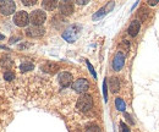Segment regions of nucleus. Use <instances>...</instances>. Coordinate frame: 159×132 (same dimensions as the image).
<instances>
[{
    "label": "nucleus",
    "instance_id": "12",
    "mask_svg": "<svg viewBox=\"0 0 159 132\" xmlns=\"http://www.w3.org/2000/svg\"><path fill=\"white\" fill-rule=\"evenodd\" d=\"M42 70L47 73H55L58 70H59V65L56 62H51V61H48L45 64L42 65Z\"/></svg>",
    "mask_w": 159,
    "mask_h": 132
},
{
    "label": "nucleus",
    "instance_id": "17",
    "mask_svg": "<svg viewBox=\"0 0 159 132\" xmlns=\"http://www.w3.org/2000/svg\"><path fill=\"white\" fill-rule=\"evenodd\" d=\"M33 67H34V65H33L32 62L27 61V62H23V64L20 66V70H21L22 72H26V71H31V70H33Z\"/></svg>",
    "mask_w": 159,
    "mask_h": 132
},
{
    "label": "nucleus",
    "instance_id": "20",
    "mask_svg": "<svg viewBox=\"0 0 159 132\" xmlns=\"http://www.w3.org/2000/svg\"><path fill=\"white\" fill-rule=\"evenodd\" d=\"M103 96H104V100H108V90H107V80L103 82Z\"/></svg>",
    "mask_w": 159,
    "mask_h": 132
},
{
    "label": "nucleus",
    "instance_id": "22",
    "mask_svg": "<svg viewBox=\"0 0 159 132\" xmlns=\"http://www.w3.org/2000/svg\"><path fill=\"white\" fill-rule=\"evenodd\" d=\"M120 132H130V128L129 126L125 124V122H120Z\"/></svg>",
    "mask_w": 159,
    "mask_h": 132
},
{
    "label": "nucleus",
    "instance_id": "9",
    "mask_svg": "<svg viewBox=\"0 0 159 132\" xmlns=\"http://www.w3.org/2000/svg\"><path fill=\"white\" fill-rule=\"evenodd\" d=\"M58 6H59L60 12L65 16H69L74 12V4L70 1H61Z\"/></svg>",
    "mask_w": 159,
    "mask_h": 132
},
{
    "label": "nucleus",
    "instance_id": "5",
    "mask_svg": "<svg viewBox=\"0 0 159 132\" xmlns=\"http://www.w3.org/2000/svg\"><path fill=\"white\" fill-rule=\"evenodd\" d=\"M89 88V83L86 78H78L72 83V89L77 93H86Z\"/></svg>",
    "mask_w": 159,
    "mask_h": 132
},
{
    "label": "nucleus",
    "instance_id": "10",
    "mask_svg": "<svg viewBox=\"0 0 159 132\" xmlns=\"http://www.w3.org/2000/svg\"><path fill=\"white\" fill-rule=\"evenodd\" d=\"M26 34H27L28 37H41L44 34V28L41 27V26H31V27H28L27 30H26Z\"/></svg>",
    "mask_w": 159,
    "mask_h": 132
},
{
    "label": "nucleus",
    "instance_id": "16",
    "mask_svg": "<svg viewBox=\"0 0 159 132\" xmlns=\"http://www.w3.org/2000/svg\"><path fill=\"white\" fill-rule=\"evenodd\" d=\"M115 107H116L117 110L125 111V109H126V104H125L124 99H123V98H116V99H115Z\"/></svg>",
    "mask_w": 159,
    "mask_h": 132
},
{
    "label": "nucleus",
    "instance_id": "3",
    "mask_svg": "<svg viewBox=\"0 0 159 132\" xmlns=\"http://www.w3.org/2000/svg\"><path fill=\"white\" fill-rule=\"evenodd\" d=\"M78 34H80V26L74 24V26H70L69 28L65 30V32L62 33V38L65 41H68L69 43H74L77 39Z\"/></svg>",
    "mask_w": 159,
    "mask_h": 132
},
{
    "label": "nucleus",
    "instance_id": "2",
    "mask_svg": "<svg viewBox=\"0 0 159 132\" xmlns=\"http://www.w3.org/2000/svg\"><path fill=\"white\" fill-rule=\"evenodd\" d=\"M47 20V14L43 10H34L30 15V22L32 26H42Z\"/></svg>",
    "mask_w": 159,
    "mask_h": 132
},
{
    "label": "nucleus",
    "instance_id": "8",
    "mask_svg": "<svg viewBox=\"0 0 159 132\" xmlns=\"http://www.w3.org/2000/svg\"><path fill=\"white\" fill-rule=\"evenodd\" d=\"M72 75L70 73V72H66V71H64V72H61L60 75H59V83H60V86L61 87H64V88H66V87H69L71 83H72Z\"/></svg>",
    "mask_w": 159,
    "mask_h": 132
},
{
    "label": "nucleus",
    "instance_id": "1",
    "mask_svg": "<svg viewBox=\"0 0 159 132\" xmlns=\"http://www.w3.org/2000/svg\"><path fill=\"white\" fill-rule=\"evenodd\" d=\"M76 108L80 111H88L93 108V99L88 94H82L76 103Z\"/></svg>",
    "mask_w": 159,
    "mask_h": 132
},
{
    "label": "nucleus",
    "instance_id": "19",
    "mask_svg": "<svg viewBox=\"0 0 159 132\" xmlns=\"http://www.w3.org/2000/svg\"><path fill=\"white\" fill-rule=\"evenodd\" d=\"M86 132H102V130H100L97 125H91V126L87 127Z\"/></svg>",
    "mask_w": 159,
    "mask_h": 132
},
{
    "label": "nucleus",
    "instance_id": "14",
    "mask_svg": "<svg viewBox=\"0 0 159 132\" xmlns=\"http://www.w3.org/2000/svg\"><path fill=\"white\" fill-rule=\"evenodd\" d=\"M113 6H114V3H109V4H108L107 6H105V7L100 9V10L97 12V14H94V15H93V20H98V19L103 17V16L108 12V10H109V9H113Z\"/></svg>",
    "mask_w": 159,
    "mask_h": 132
},
{
    "label": "nucleus",
    "instance_id": "23",
    "mask_svg": "<svg viewBox=\"0 0 159 132\" xmlns=\"http://www.w3.org/2000/svg\"><path fill=\"white\" fill-rule=\"evenodd\" d=\"M87 66H88V69H89V72L92 73V76H93L94 78H97V73H96V71H94V69H93V66L91 65V62H89V61H87Z\"/></svg>",
    "mask_w": 159,
    "mask_h": 132
},
{
    "label": "nucleus",
    "instance_id": "25",
    "mask_svg": "<svg viewBox=\"0 0 159 132\" xmlns=\"http://www.w3.org/2000/svg\"><path fill=\"white\" fill-rule=\"evenodd\" d=\"M148 4H149L151 6H154V5H157V4H158V0H149Z\"/></svg>",
    "mask_w": 159,
    "mask_h": 132
},
{
    "label": "nucleus",
    "instance_id": "15",
    "mask_svg": "<svg viewBox=\"0 0 159 132\" xmlns=\"http://www.w3.org/2000/svg\"><path fill=\"white\" fill-rule=\"evenodd\" d=\"M42 6L43 9H45L47 11H53L56 6H58V3L54 1V0H45V1L42 3Z\"/></svg>",
    "mask_w": 159,
    "mask_h": 132
},
{
    "label": "nucleus",
    "instance_id": "4",
    "mask_svg": "<svg viewBox=\"0 0 159 132\" xmlns=\"http://www.w3.org/2000/svg\"><path fill=\"white\" fill-rule=\"evenodd\" d=\"M30 22V15L26 11H19L14 16V23L19 27H26Z\"/></svg>",
    "mask_w": 159,
    "mask_h": 132
},
{
    "label": "nucleus",
    "instance_id": "13",
    "mask_svg": "<svg viewBox=\"0 0 159 132\" xmlns=\"http://www.w3.org/2000/svg\"><path fill=\"white\" fill-rule=\"evenodd\" d=\"M109 87H110L113 93H116V92L120 90V81H119V78L111 77L109 80Z\"/></svg>",
    "mask_w": 159,
    "mask_h": 132
},
{
    "label": "nucleus",
    "instance_id": "27",
    "mask_svg": "<svg viewBox=\"0 0 159 132\" xmlns=\"http://www.w3.org/2000/svg\"><path fill=\"white\" fill-rule=\"evenodd\" d=\"M0 39H4V36H1V34H0Z\"/></svg>",
    "mask_w": 159,
    "mask_h": 132
},
{
    "label": "nucleus",
    "instance_id": "24",
    "mask_svg": "<svg viewBox=\"0 0 159 132\" xmlns=\"http://www.w3.org/2000/svg\"><path fill=\"white\" fill-rule=\"evenodd\" d=\"M125 117H126V120H127V121H129V122H130L131 125H132V124H134V121H132V119H131V116H130V115H129L127 113H125Z\"/></svg>",
    "mask_w": 159,
    "mask_h": 132
},
{
    "label": "nucleus",
    "instance_id": "7",
    "mask_svg": "<svg viewBox=\"0 0 159 132\" xmlns=\"http://www.w3.org/2000/svg\"><path fill=\"white\" fill-rule=\"evenodd\" d=\"M15 9H16V5L14 1H4L0 4V11H1V14L5 16L14 14Z\"/></svg>",
    "mask_w": 159,
    "mask_h": 132
},
{
    "label": "nucleus",
    "instance_id": "6",
    "mask_svg": "<svg viewBox=\"0 0 159 132\" xmlns=\"http://www.w3.org/2000/svg\"><path fill=\"white\" fill-rule=\"evenodd\" d=\"M124 65H125V54L123 51H117L113 60V69L115 71H120L124 67Z\"/></svg>",
    "mask_w": 159,
    "mask_h": 132
},
{
    "label": "nucleus",
    "instance_id": "21",
    "mask_svg": "<svg viewBox=\"0 0 159 132\" xmlns=\"http://www.w3.org/2000/svg\"><path fill=\"white\" fill-rule=\"evenodd\" d=\"M22 4H23L25 6H33V5L37 4V1H36V0H23Z\"/></svg>",
    "mask_w": 159,
    "mask_h": 132
},
{
    "label": "nucleus",
    "instance_id": "18",
    "mask_svg": "<svg viewBox=\"0 0 159 132\" xmlns=\"http://www.w3.org/2000/svg\"><path fill=\"white\" fill-rule=\"evenodd\" d=\"M4 78H5L6 81H12L15 78V75H14V72H11V71H5Z\"/></svg>",
    "mask_w": 159,
    "mask_h": 132
},
{
    "label": "nucleus",
    "instance_id": "26",
    "mask_svg": "<svg viewBox=\"0 0 159 132\" xmlns=\"http://www.w3.org/2000/svg\"><path fill=\"white\" fill-rule=\"evenodd\" d=\"M77 4H80V5H85V4H87V1L86 0H78V1H76Z\"/></svg>",
    "mask_w": 159,
    "mask_h": 132
},
{
    "label": "nucleus",
    "instance_id": "11",
    "mask_svg": "<svg viewBox=\"0 0 159 132\" xmlns=\"http://www.w3.org/2000/svg\"><path fill=\"white\" fill-rule=\"evenodd\" d=\"M140 28H141L140 21H138V20H134V21L130 23L127 32H129V34H130L131 37H136V36L138 34V32H140Z\"/></svg>",
    "mask_w": 159,
    "mask_h": 132
}]
</instances>
